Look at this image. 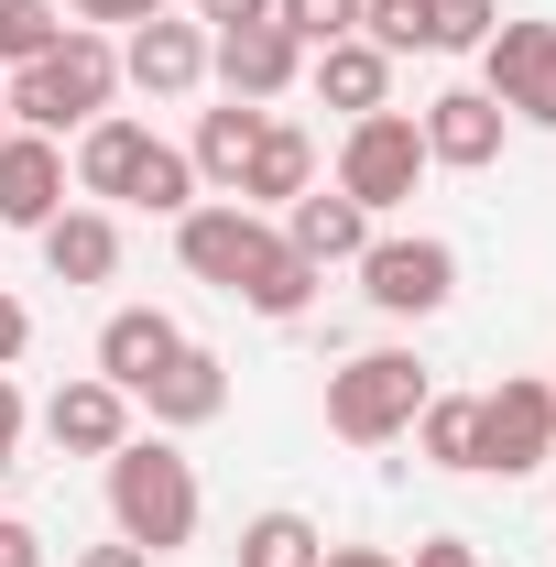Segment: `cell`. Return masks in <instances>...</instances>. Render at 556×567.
Returning <instances> with one entry per match:
<instances>
[{
	"label": "cell",
	"instance_id": "obj_7",
	"mask_svg": "<svg viewBox=\"0 0 556 567\" xmlns=\"http://www.w3.org/2000/svg\"><path fill=\"white\" fill-rule=\"evenodd\" d=\"M481 87L502 99V121H535V132H556V22H546V11H524V22H491V44H481Z\"/></svg>",
	"mask_w": 556,
	"mask_h": 567
},
{
	"label": "cell",
	"instance_id": "obj_10",
	"mask_svg": "<svg viewBox=\"0 0 556 567\" xmlns=\"http://www.w3.org/2000/svg\"><path fill=\"white\" fill-rule=\"evenodd\" d=\"M415 132H425V164H459V175H481V164H502V99L491 87H436L415 110Z\"/></svg>",
	"mask_w": 556,
	"mask_h": 567
},
{
	"label": "cell",
	"instance_id": "obj_31",
	"mask_svg": "<svg viewBox=\"0 0 556 567\" xmlns=\"http://www.w3.org/2000/svg\"><path fill=\"white\" fill-rule=\"evenodd\" d=\"M22 350H33V306H22V295H0V371H11Z\"/></svg>",
	"mask_w": 556,
	"mask_h": 567
},
{
	"label": "cell",
	"instance_id": "obj_36",
	"mask_svg": "<svg viewBox=\"0 0 556 567\" xmlns=\"http://www.w3.org/2000/svg\"><path fill=\"white\" fill-rule=\"evenodd\" d=\"M317 567H404V557H393V546H328Z\"/></svg>",
	"mask_w": 556,
	"mask_h": 567
},
{
	"label": "cell",
	"instance_id": "obj_28",
	"mask_svg": "<svg viewBox=\"0 0 556 567\" xmlns=\"http://www.w3.org/2000/svg\"><path fill=\"white\" fill-rule=\"evenodd\" d=\"M274 22L317 55V44H339V33H360V0H274Z\"/></svg>",
	"mask_w": 556,
	"mask_h": 567
},
{
	"label": "cell",
	"instance_id": "obj_26",
	"mask_svg": "<svg viewBox=\"0 0 556 567\" xmlns=\"http://www.w3.org/2000/svg\"><path fill=\"white\" fill-rule=\"evenodd\" d=\"M121 208H153V218H186V208H197V164H186L175 142H153V153H142V175H132V197H121Z\"/></svg>",
	"mask_w": 556,
	"mask_h": 567
},
{
	"label": "cell",
	"instance_id": "obj_37",
	"mask_svg": "<svg viewBox=\"0 0 556 567\" xmlns=\"http://www.w3.org/2000/svg\"><path fill=\"white\" fill-rule=\"evenodd\" d=\"M76 567H153V557H142V546H121V535H110V546H87V557H76Z\"/></svg>",
	"mask_w": 556,
	"mask_h": 567
},
{
	"label": "cell",
	"instance_id": "obj_38",
	"mask_svg": "<svg viewBox=\"0 0 556 567\" xmlns=\"http://www.w3.org/2000/svg\"><path fill=\"white\" fill-rule=\"evenodd\" d=\"M0 142H11V99H0Z\"/></svg>",
	"mask_w": 556,
	"mask_h": 567
},
{
	"label": "cell",
	"instance_id": "obj_22",
	"mask_svg": "<svg viewBox=\"0 0 556 567\" xmlns=\"http://www.w3.org/2000/svg\"><path fill=\"white\" fill-rule=\"evenodd\" d=\"M415 447L436 458V470H481V393H425Z\"/></svg>",
	"mask_w": 556,
	"mask_h": 567
},
{
	"label": "cell",
	"instance_id": "obj_19",
	"mask_svg": "<svg viewBox=\"0 0 556 567\" xmlns=\"http://www.w3.org/2000/svg\"><path fill=\"white\" fill-rule=\"evenodd\" d=\"M33 240H44V274L55 284H110L121 274V218L110 208H55Z\"/></svg>",
	"mask_w": 556,
	"mask_h": 567
},
{
	"label": "cell",
	"instance_id": "obj_27",
	"mask_svg": "<svg viewBox=\"0 0 556 567\" xmlns=\"http://www.w3.org/2000/svg\"><path fill=\"white\" fill-rule=\"evenodd\" d=\"M502 0H425V55H481Z\"/></svg>",
	"mask_w": 556,
	"mask_h": 567
},
{
	"label": "cell",
	"instance_id": "obj_4",
	"mask_svg": "<svg viewBox=\"0 0 556 567\" xmlns=\"http://www.w3.org/2000/svg\"><path fill=\"white\" fill-rule=\"evenodd\" d=\"M274 251H284V229L262 208H240V197H197V208L175 218V262H186L197 284H218V295H240Z\"/></svg>",
	"mask_w": 556,
	"mask_h": 567
},
{
	"label": "cell",
	"instance_id": "obj_16",
	"mask_svg": "<svg viewBox=\"0 0 556 567\" xmlns=\"http://www.w3.org/2000/svg\"><path fill=\"white\" fill-rule=\"evenodd\" d=\"M284 251H306L317 274H328V262H360V251H371V208L339 197V186H306V197L284 208Z\"/></svg>",
	"mask_w": 556,
	"mask_h": 567
},
{
	"label": "cell",
	"instance_id": "obj_11",
	"mask_svg": "<svg viewBox=\"0 0 556 567\" xmlns=\"http://www.w3.org/2000/svg\"><path fill=\"white\" fill-rule=\"evenodd\" d=\"M44 447H66V458H110L121 436H132V393L121 382H99V371H76V382H55L44 393Z\"/></svg>",
	"mask_w": 556,
	"mask_h": 567
},
{
	"label": "cell",
	"instance_id": "obj_6",
	"mask_svg": "<svg viewBox=\"0 0 556 567\" xmlns=\"http://www.w3.org/2000/svg\"><path fill=\"white\" fill-rule=\"evenodd\" d=\"M556 458V393L535 371H502L481 393V481H524Z\"/></svg>",
	"mask_w": 556,
	"mask_h": 567
},
{
	"label": "cell",
	"instance_id": "obj_40",
	"mask_svg": "<svg viewBox=\"0 0 556 567\" xmlns=\"http://www.w3.org/2000/svg\"><path fill=\"white\" fill-rule=\"evenodd\" d=\"M546 393H556V382H546Z\"/></svg>",
	"mask_w": 556,
	"mask_h": 567
},
{
	"label": "cell",
	"instance_id": "obj_2",
	"mask_svg": "<svg viewBox=\"0 0 556 567\" xmlns=\"http://www.w3.org/2000/svg\"><path fill=\"white\" fill-rule=\"evenodd\" d=\"M0 99H11V132L66 142V132H87V121L121 99V44H110V33H87V22H66V44H55V55H33Z\"/></svg>",
	"mask_w": 556,
	"mask_h": 567
},
{
	"label": "cell",
	"instance_id": "obj_25",
	"mask_svg": "<svg viewBox=\"0 0 556 567\" xmlns=\"http://www.w3.org/2000/svg\"><path fill=\"white\" fill-rule=\"evenodd\" d=\"M66 44V0H0V66L22 76L33 55H55Z\"/></svg>",
	"mask_w": 556,
	"mask_h": 567
},
{
	"label": "cell",
	"instance_id": "obj_32",
	"mask_svg": "<svg viewBox=\"0 0 556 567\" xmlns=\"http://www.w3.org/2000/svg\"><path fill=\"white\" fill-rule=\"evenodd\" d=\"M208 33H240V22H274V0H197Z\"/></svg>",
	"mask_w": 556,
	"mask_h": 567
},
{
	"label": "cell",
	"instance_id": "obj_1",
	"mask_svg": "<svg viewBox=\"0 0 556 567\" xmlns=\"http://www.w3.org/2000/svg\"><path fill=\"white\" fill-rule=\"evenodd\" d=\"M197 513H208V492H197V470L164 436H121L110 447V524H121V546L175 557V546H197Z\"/></svg>",
	"mask_w": 556,
	"mask_h": 567
},
{
	"label": "cell",
	"instance_id": "obj_13",
	"mask_svg": "<svg viewBox=\"0 0 556 567\" xmlns=\"http://www.w3.org/2000/svg\"><path fill=\"white\" fill-rule=\"evenodd\" d=\"M132 404H153V425H164V436H186V425H218V404H229V360L186 339V350L164 360V371L142 382Z\"/></svg>",
	"mask_w": 556,
	"mask_h": 567
},
{
	"label": "cell",
	"instance_id": "obj_29",
	"mask_svg": "<svg viewBox=\"0 0 556 567\" xmlns=\"http://www.w3.org/2000/svg\"><path fill=\"white\" fill-rule=\"evenodd\" d=\"M360 33L382 55H425V0H360Z\"/></svg>",
	"mask_w": 556,
	"mask_h": 567
},
{
	"label": "cell",
	"instance_id": "obj_30",
	"mask_svg": "<svg viewBox=\"0 0 556 567\" xmlns=\"http://www.w3.org/2000/svg\"><path fill=\"white\" fill-rule=\"evenodd\" d=\"M22 425H33V404H22V382L0 371V481L22 470Z\"/></svg>",
	"mask_w": 556,
	"mask_h": 567
},
{
	"label": "cell",
	"instance_id": "obj_20",
	"mask_svg": "<svg viewBox=\"0 0 556 567\" xmlns=\"http://www.w3.org/2000/svg\"><path fill=\"white\" fill-rule=\"evenodd\" d=\"M306 186H317V142L295 132V121H262L251 164H240V208H295Z\"/></svg>",
	"mask_w": 556,
	"mask_h": 567
},
{
	"label": "cell",
	"instance_id": "obj_21",
	"mask_svg": "<svg viewBox=\"0 0 556 567\" xmlns=\"http://www.w3.org/2000/svg\"><path fill=\"white\" fill-rule=\"evenodd\" d=\"M262 121H274V110H251V99H229V110H208V121H197V142H186L197 186H218V197H240V164H251V142H262Z\"/></svg>",
	"mask_w": 556,
	"mask_h": 567
},
{
	"label": "cell",
	"instance_id": "obj_39",
	"mask_svg": "<svg viewBox=\"0 0 556 567\" xmlns=\"http://www.w3.org/2000/svg\"><path fill=\"white\" fill-rule=\"evenodd\" d=\"M546 470H556V458H546ZM546 502H556V481H546Z\"/></svg>",
	"mask_w": 556,
	"mask_h": 567
},
{
	"label": "cell",
	"instance_id": "obj_35",
	"mask_svg": "<svg viewBox=\"0 0 556 567\" xmlns=\"http://www.w3.org/2000/svg\"><path fill=\"white\" fill-rule=\"evenodd\" d=\"M415 567H481V546H470V535H425Z\"/></svg>",
	"mask_w": 556,
	"mask_h": 567
},
{
	"label": "cell",
	"instance_id": "obj_33",
	"mask_svg": "<svg viewBox=\"0 0 556 567\" xmlns=\"http://www.w3.org/2000/svg\"><path fill=\"white\" fill-rule=\"evenodd\" d=\"M76 22H87V33H99V22H153V11H164V0H66Z\"/></svg>",
	"mask_w": 556,
	"mask_h": 567
},
{
	"label": "cell",
	"instance_id": "obj_34",
	"mask_svg": "<svg viewBox=\"0 0 556 567\" xmlns=\"http://www.w3.org/2000/svg\"><path fill=\"white\" fill-rule=\"evenodd\" d=\"M0 567H44V535H33L22 513H0Z\"/></svg>",
	"mask_w": 556,
	"mask_h": 567
},
{
	"label": "cell",
	"instance_id": "obj_17",
	"mask_svg": "<svg viewBox=\"0 0 556 567\" xmlns=\"http://www.w3.org/2000/svg\"><path fill=\"white\" fill-rule=\"evenodd\" d=\"M306 76H317V99H328V110H349V121L393 110V55H382L371 33H339V44H317V55H306Z\"/></svg>",
	"mask_w": 556,
	"mask_h": 567
},
{
	"label": "cell",
	"instance_id": "obj_24",
	"mask_svg": "<svg viewBox=\"0 0 556 567\" xmlns=\"http://www.w3.org/2000/svg\"><path fill=\"white\" fill-rule=\"evenodd\" d=\"M240 306H251V317H274V328H295V317L317 306V262H306V251H274L262 274L240 284Z\"/></svg>",
	"mask_w": 556,
	"mask_h": 567
},
{
	"label": "cell",
	"instance_id": "obj_15",
	"mask_svg": "<svg viewBox=\"0 0 556 567\" xmlns=\"http://www.w3.org/2000/svg\"><path fill=\"white\" fill-rule=\"evenodd\" d=\"M142 153H153V132H142V121H121V110H99V121L76 132V153H66L76 197H87V208H110V197H132Z\"/></svg>",
	"mask_w": 556,
	"mask_h": 567
},
{
	"label": "cell",
	"instance_id": "obj_14",
	"mask_svg": "<svg viewBox=\"0 0 556 567\" xmlns=\"http://www.w3.org/2000/svg\"><path fill=\"white\" fill-rule=\"evenodd\" d=\"M55 208H66V142L11 132L0 142V229H44Z\"/></svg>",
	"mask_w": 556,
	"mask_h": 567
},
{
	"label": "cell",
	"instance_id": "obj_3",
	"mask_svg": "<svg viewBox=\"0 0 556 567\" xmlns=\"http://www.w3.org/2000/svg\"><path fill=\"white\" fill-rule=\"evenodd\" d=\"M425 393H436V382H425L415 350H360V360L328 371V436H339V447H393V436H415Z\"/></svg>",
	"mask_w": 556,
	"mask_h": 567
},
{
	"label": "cell",
	"instance_id": "obj_8",
	"mask_svg": "<svg viewBox=\"0 0 556 567\" xmlns=\"http://www.w3.org/2000/svg\"><path fill=\"white\" fill-rule=\"evenodd\" d=\"M360 295H371L382 317H436V306L459 295V251H447L436 229H393V240L360 251Z\"/></svg>",
	"mask_w": 556,
	"mask_h": 567
},
{
	"label": "cell",
	"instance_id": "obj_18",
	"mask_svg": "<svg viewBox=\"0 0 556 567\" xmlns=\"http://www.w3.org/2000/svg\"><path fill=\"white\" fill-rule=\"evenodd\" d=\"M186 350V328L164 317V306H121L110 328H99V382H121V393H142L164 360Z\"/></svg>",
	"mask_w": 556,
	"mask_h": 567
},
{
	"label": "cell",
	"instance_id": "obj_12",
	"mask_svg": "<svg viewBox=\"0 0 556 567\" xmlns=\"http://www.w3.org/2000/svg\"><path fill=\"white\" fill-rule=\"evenodd\" d=\"M208 76L229 87V99H284L295 76H306V44L284 33V22H240V33H208Z\"/></svg>",
	"mask_w": 556,
	"mask_h": 567
},
{
	"label": "cell",
	"instance_id": "obj_5",
	"mask_svg": "<svg viewBox=\"0 0 556 567\" xmlns=\"http://www.w3.org/2000/svg\"><path fill=\"white\" fill-rule=\"evenodd\" d=\"M415 186H425L415 110H371V121H349V142H339V197H360V208L382 218V208H404Z\"/></svg>",
	"mask_w": 556,
	"mask_h": 567
},
{
	"label": "cell",
	"instance_id": "obj_9",
	"mask_svg": "<svg viewBox=\"0 0 556 567\" xmlns=\"http://www.w3.org/2000/svg\"><path fill=\"white\" fill-rule=\"evenodd\" d=\"M121 87H142V99H186V87H208V22H175V11L132 22V44H121Z\"/></svg>",
	"mask_w": 556,
	"mask_h": 567
},
{
	"label": "cell",
	"instance_id": "obj_23",
	"mask_svg": "<svg viewBox=\"0 0 556 567\" xmlns=\"http://www.w3.org/2000/svg\"><path fill=\"white\" fill-rule=\"evenodd\" d=\"M317 557H328V535L306 513H251L240 524V567H317Z\"/></svg>",
	"mask_w": 556,
	"mask_h": 567
}]
</instances>
